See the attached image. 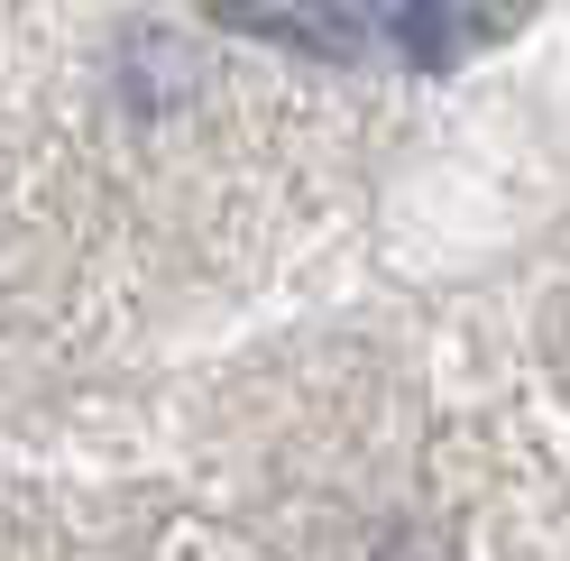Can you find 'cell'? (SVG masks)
I'll return each mask as SVG.
<instances>
[{
	"mask_svg": "<svg viewBox=\"0 0 570 561\" xmlns=\"http://www.w3.org/2000/svg\"><path fill=\"white\" fill-rule=\"evenodd\" d=\"M222 19L276 28L313 56H405L423 75H442L479 28L470 0H222Z\"/></svg>",
	"mask_w": 570,
	"mask_h": 561,
	"instance_id": "cell-1",
	"label": "cell"
}]
</instances>
